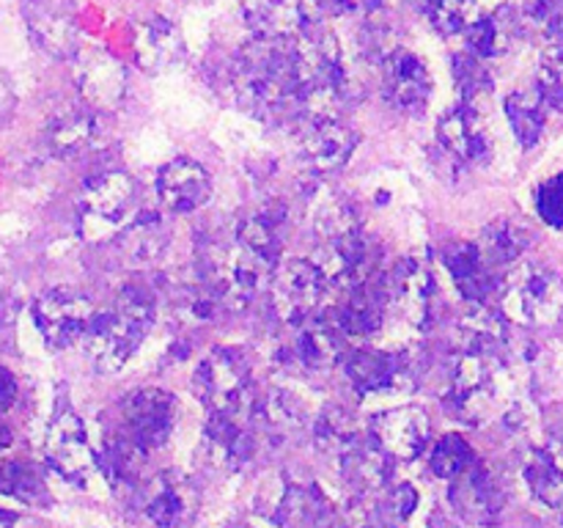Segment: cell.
<instances>
[{
	"label": "cell",
	"mask_w": 563,
	"mask_h": 528,
	"mask_svg": "<svg viewBox=\"0 0 563 528\" xmlns=\"http://www.w3.org/2000/svg\"><path fill=\"white\" fill-rule=\"evenodd\" d=\"M231 80L242 108L262 119L300 116V77L295 66L291 38L258 36L240 50Z\"/></svg>",
	"instance_id": "1"
},
{
	"label": "cell",
	"mask_w": 563,
	"mask_h": 528,
	"mask_svg": "<svg viewBox=\"0 0 563 528\" xmlns=\"http://www.w3.org/2000/svg\"><path fill=\"white\" fill-rule=\"evenodd\" d=\"M291 50L300 77V119L339 116L346 99V69L335 33L313 22L291 38Z\"/></svg>",
	"instance_id": "2"
},
{
	"label": "cell",
	"mask_w": 563,
	"mask_h": 528,
	"mask_svg": "<svg viewBox=\"0 0 563 528\" xmlns=\"http://www.w3.org/2000/svg\"><path fill=\"white\" fill-rule=\"evenodd\" d=\"M154 297L152 292L137 284H126L119 300L108 314H97L88 328L82 346L91 366L102 374H113L124 369L146 339L148 328L154 324Z\"/></svg>",
	"instance_id": "3"
},
{
	"label": "cell",
	"mask_w": 563,
	"mask_h": 528,
	"mask_svg": "<svg viewBox=\"0 0 563 528\" xmlns=\"http://www.w3.org/2000/svg\"><path fill=\"white\" fill-rule=\"evenodd\" d=\"M500 311L522 328H555L563 319V278L542 264H520L500 284Z\"/></svg>",
	"instance_id": "4"
},
{
	"label": "cell",
	"mask_w": 563,
	"mask_h": 528,
	"mask_svg": "<svg viewBox=\"0 0 563 528\" xmlns=\"http://www.w3.org/2000/svg\"><path fill=\"white\" fill-rule=\"evenodd\" d=\"M192 388L209 413L242 416L251 405V363L245 352L234 346H214L198 363Z\"/></svg>",
	"instance_id": "5"
},
{
	"label": "cell",
	"mask_w": 563,
	"mask_h": 528,
	"mask_svg": "<svg viewBox=\"0 0 563 528\" xmlns=\"http://www.w3.org/2000/svg\"><path fill=\"white\" fill-rule=\"evenodd\" d=\"M504 363L493 358L456 352L449 380V405L460 421L482 427L498 410V374Z\"/></svg>",
	"instance_id": "6"
},
{
	"label": "cell",
	"mask_w": 563,
	"mask_h": 528,
	"mask_svg": "<svg viewBox=\"0 0 563 528\" xmlns=\"http://www.w3.org/2000/svg\"><path fill=\"white\" fill-rule=\"evenodd\" d=\"M330 280L317 262L308 258H289L280 262L269 280L273 308L286 324H300L313 319L317 308L322 306L324 292Z\"/></svg>",
	"instance_id": "7"
},
{
	"label": "cell",
	"mask_w": 563,
	"mask_h": 528,
	"mask_svg": "<svg viewBox=\"0 0 563 528\" xmlns=\"http://www.w3.org/2000/svg\"><path fill=\"white\" fill-rule=\"evenodd\" d=\"M97 314L91 297L77 289H66V286L44 292L33 302V319H36L38 333L53 350H66L86 339Z\"/></svg>",
	"instance_id": "8"
},
{
	"label": "cell",
	"mask_w": 563,
	"mask_h": 528,
	"mask_svg": "<svg viewBox=\"0 0 563 528\" xmlns=\"http://www.w3.org/2000/svg\"><path fill=\"white\" fill-rule=\"evenodd\" d=\"M388 311L416 330H427L434 319V278L418 258H401L385 273Z\"/></svg>",
	"instance_id": "9"
},
{
	"label": "cell",
	"mask_w": 563,
	"mask_h": 528,
	"mask_svg": "<svg viewBox=\"0 0 563 528\" xmlns=\"http://www.w3.org/2000/svg\"><path fill=\"white\" fill-rule=\"evenodd\" d=\"M44 457L60 476L75 484H86L93 468L99 465L80 416L66 402L53 413L47 438H44Z\"/></svg>",
	"instance_id": "10"
},
{
	"label": "cell",
	"mask_w": 563,
	"mask_h": 528,
	"mask_svg": "<svg viewBox=\"0 0 563 528\" xmlns=\"http://www.w3.org/2000/svg\"><path fill=\"white\" fill-rule=\"evenodd\" d=\"M121 429L146 451L168 443L176 427V399L163 388H135L121 399Z\"/></svg>",
	"instance_id": "11"
},
{
	"label": "cell",
	"mask_w": 563,
	"mask_h": 528,
	"mask_svg": "<svg viewBox=\"0 0 563 528\" xmlns=\"http://www.w3.org/2000/svg\"><path fill=\"white\" fill-rule=\"evenodd\" d=\"M143 512L157 528H187L198 517L201 495L196 484L176 471H165L152 482L141 484L135 493Z\"/></svg>",
	"instance_id": "12"
},
{
	"label": "cell",
	"mask_w": 563,
	"mask_h": 528,
	"mask_svg": "<svg viewBox=\"0 0 563 528\" xmlns=\"http://www.w3.org/2000/svg\"><path fill=\"white\" fill-rule=\"evenodd\" d=\"M22 20L33 42L53 58L80 53V22L71 0H22Z\"/></svg>",
	"instance_id": "13"
},
{
	"label": "cell",
	"mask_w": 563,
	"mask_h": 528,
	"mask_svg": "<svg viewBox=\"0 0 563 528\" xmlns=\"http://www.w3.org/2000/svg\"><path fill=\"white\" fill-rule=\"evenodd\" d=\"M361 135L341 116L330 119H302L300 154L306 165L317 174H333L344 168L355 154Z\"/></svg>",
	"instance_id": "14"
},
{
	"label": "cell",
	"mask_w": 563,
	"mask_h": 528,
	"mask_svg": "<svg viewBox=\"0 0 563 528\" xmlns=\"http://www.w3.org/2000/svg\"><path fill=\"white\" fill-rule=\"evenodd\" d=\"M339 460V476L352 498H372L394 476V457L372 438L357 432L344 449L335 454Z\"/></svg>",
	"instance_id": "15"
},
{
	"label": "cell",
	"mask_w": 563,
	"mask_h": 528,
	"mask_svg": "<svg viewBox=\"0 0 563 528\" xmlns=\"http://www.w3.org/2000/svg\"><path fill=\"white\" fill-rule=\"evenodd\" d=\"M449 498L451 506L460 512L462 520L482 528L495 526L500 520V515H504L506 504V495L498 476L478 460L465 473L451 479Z\"/></svg>",
	"instance_id": "16"
},
{
	"label": "cell",
	"mask_w": 563,
	"mask_h": 528,
	"mask_svg": "<svg viewBox=\"0 0 563 528\" xmlns=\"http://www.w3.org/2000/svg\"><path fill=\"white\" fill-rule=\"evenodd\" d=\"M383 69V91L388 102L401 113H423L432 97V75L427 64L410 50L399 47L385 58Z\"/></svg>",
	"instance_id": "17"
},
{
	"label": "cell",
	"mask_w": 563,
	"mask_h": 528,
	"mask_svg": "<svg viewBox=\"0 0 563 528\" xmlns=\"http://www.w3.org/2000/svg\"><path fill=\"white\" fill-rule=\"evenodd\" d=\"M456 344H460V352L504 363L515 346L511 319L484 302H471V308L456 322Z\"/></svg>",
	"instance_id": "18"
},
{
	"label": "cell",
	"mask_w": 563,
	"mask_h": 528,
	"mask_svg": "<svg viewBox=\"0 0 563 528\" xmlns=\"http://www.w3.org/2000/svg\"><path fill=\"white\" fill-rule=\"evenodd\" d=\"M429 416L421 407H396V410L377 413L368 424V435L388 451L394 460L412 462L429 446Z\"/></svg>",
	"instance_id": "19"
},
{
	"label": "cell",
	"mask_w": 563,
	"mask_h": 528,
	"mask_svg": "<svg viewBox=\"0 0 563 528\" xmlns=\"http://www.w3.org/2000/svg\"><path fill=\"white\" fill-rule=\"evenodd\" d=\"M438 143L462 165H484L493 157V138L473 105H456L438 121Z\"/></svg>",
	"instance_id": "20"
},
{
	"label": "cell",
	"mask_w": 563,
	"mask_h": 528,
	"mask_svg": "<svg viewBox=\"0 0 563 528\" xmlns=\"http://www.w3.org/2000/svg\"><path fill=\"white\" fill-rule=\"evenodd\" d=\"M346 380L361 396H379L410 385L412 366L401 352L357 350L346 358Z\"/></svg>",
	"instance_id": "21"
},
{
	"label": "cell",
	"mask_w": 563,
	"mask_h": 528,
	"mask_svg": "<svg viewBox=\"0 0 563 528\" xmlns=\"http://www.w3.org/2000/svg\"><path fill=\"white\" fill-rule=\"evenodd\" d=\"M245 20L264 38H295L319 22L322 0H242Z\"/></svg>",
	"instance_id": "22"
},
{
	"label": "cell",
	"mask_w": 563,
	"mask_h": 528,
	"mask_svg": "<svg viewBox=\"0 0 563 528\" xmlns=\"http://www.w3.org/2000/svg\"><path fill=\"white\" fill-rule=\"evenodd\" d=\"M157 193L176 215H190L212 198V176L190 157H174L157 174Z\"/></svg>",
	"instance_id": "23"
},
{
	"label": "cell",
	"mask_w": 563,
	"mask_h": 528,
	"mask_svg": "<svg viewBox=\"0 0 563 528\" xmlns=\"http://www.w3.org/2000/svg\"><path fill=\"white\" fill-rule=\"evenodd\" d=\"M77 82L88 108L115 110L126 97V69L104 50H86L77 61Z\"/></svg>",
	"instance_id": "24"
},
{
	"label": "cell",
	"mask_w": 563,
	"mask_h": 528,
	"mask_svg": "<svg viewBox=\"0 0 563 528\" xmlns=\"http://www.w3.org/2000/svg\"><path fill=\"white\" fill-rule=\"evenodd\" d=\"M137 187L130 174L124 170H104L93 179L86 182L82 187V212L91 220L104 226H121L130 218L132 207H135Z\"/></svg>",
	"instance_id": "25"
},
{
	"label": "cell",
	"mask_w": 563,
	"mask_h": 528,
	"mask_svg": "<svg viewBox=\"0 0 563 528\" xmlns=\"http://www.w3.org/2000/svg\"><path fill=\"white\" fill-rule=\"evenodd\" d=\"M443 264L467 302H487V297L498 289L495 270L484 262L476 242L460 240L445 245Z\"/></svg>",
	"instance_id": "26"
},
{
	"label": "cell",
	"mask_w": 563,
	"mask_h": 528,
	"mask_svg": "<svg viewBox=\"0 0 563 528\" xmlns=\"http://www.w3.org/2000/svg\"><path fill=\"white\" fill-rule=\"evenodd\" d=\"M181 58H185V38L170 20L152 16L135 28V61L143 72L159 75L174 69Z\"/></svg>",
	"instance_id": "27"
},
{
	"label": "cell",
	"mask_w": 563,
	"mask_h": 528,
	"mask_svg": "<svg viewBox=\"0 0 563 528\" xmlns=\"http://www.w3.org/2000/svg\"><path fill=\"white\" fill-rule=\"evenodd\" d=\"M297 333L289 344V358L306 372H330L344 361V339L333 324L308 322L295 324Z\"/></svg>",
	"instance_id": "28"
},
{
	"label": "cell",
	"mask_w": 563,
	"mask_h": 528,
	"mask_svg": "<svg viewBox=\"0 0 563 528\" xmlns=\"http://www.w3.org/2000/svg\"><path fill=\"white\" fill-rule=\"evenodd\" d=\"M383 278H372L366 284H357L352 289H346L350 295H346L344 306L339 311L341 333L366 339V336H374L377 330H383L385 317H388V297H385Z\"/></svg>",
	"instance_id": "29"
},
{
	"label": "cell",
	"mask_w": 563,
	"mask_h": 528,
	"mask_svg": "<svg viewBox=\"0 0 563 528\" xmlns=\"http://www.w3.org/2000/svg\"><path fill=\"white\" fill-rule=\"evenodd\" d=\"M102 141V127L93 110L69 108L55 116L47 127V146L55 157H82Z\"/></svg>",
	"instance_id": "30"
},
{
	"label": "cell",
	"mask_w": 563,
	"mask_h": 528,
	"mask_svg": "<svg viewBox=\"0 0 563 528\" xmlns=\"http://www.w3.org/2000/svg\"><path fill=\"white\" fill-rule=\"evenodd\" d=\"M203 451H207L209 465L220 468V471H236V468L251 460L253 440L242 429L240 416L212 413L207 432H203Z\"/></svg>",
	"instance_id": "31"
},
{
	"label": "cell",
	"mask_w": 563,
	"mask_h": 528,
	"mask_svg": "<svg viewBox=\"0 0 563 528\" xmlns=\"http://www.w3.org/2000/svg\"><path fill=\"white\" fill-rule=\"evenodd\" d=\"M168 223L157 212H143L121 231L119 253L126 264L148 267V264L163 258V253L168 251Z\"/></svg>",
	"instance_id": "32"
},
{
	"label": "cell",
	"mask_w": 563,
	"mask_h": 528,
	"mask_svg": "<svg viewBox=\"0 0 563 528\" xmlns=\"http://www.w3.org/2000/svg\"><path fill=\"white\" fill-rule=\"evenodd\" d=\"M148 451L143 446H137L124 429H115L104 438L102 457H99V468L104 471L108 482L113 484V490H130L132 495L141 487L143 476V460H146Z\"/></svg>",
	"instance_id": "33"
},
{
	"label": "cell",
	"mask_w": 563,
	"mask_h": 528,
	"mask_svg": "<svg viewBox=\"0 0 563 528\" xmlns=\"http://www.w3.org/2000/svg\"><path fill=\"white\" fill-rule=\"evenodd\" d=\"M253 413H256L264 435L278 440V443L297 438V435L306 429L308 410L302 407V402L286 388L264 391V396H258V402L253 405Z\"/></svg>",
	"instance_id": "34"
},
{
	"label": "cell",
	"mask_w": 563,
	"mask_h": 528,
	"mask_svg": "<svg viewBox=\"0 0 563 528\" xmlns=\"http://www.w3.org/2000/svg\"><path fill=\"white\" fill-rule=\"evenodd\" d=\"M522 16L517 14L511 6H500L493 14H484L476 22L467 38H471V47L478 58H500V55H509L517 47L522 36Z\"/></svg>",
	"instance_id": "35"
},
{
	"label": "cell",
	"mask_w": 563,
	"mask_h": 528,
	"mask_svg": "<svg viewBox=\"0 0 563 528\" xmlns=\"http://www.w3.org/2000/svg\"><path fill=\"white\" fill-rule=\"evenodd\" d=\"M476 245L478 251H482L484 262L498 273V270L520 262V256L528 251V245H531V231L511 218H495L493 223L484 226Z\"/></svg>",
	"instance_id": "36"
},
{
	"label": "cell",
	"mask_w": 563,
	"mask_h": 528,
	"mask_svg": "<svg viewBox=\"0 0 563 528\" xmlns=\"http://www.w3.org/2000/svg\"><path fill=\"white\" fill-rule=\"evenodd\" d=\"M506 116L515 130L517 141L526 148L542 141L544 124H548V102L542 99L539 88H517L506 97Z\"/></svg>",
	"instance_id": "37"
},
{
	"label": "cell",
	"mask_w": 563,
	"mask_h": 528,
	"mask_svg": "<svg viewBox=\"0 0 563 528\" xmlns=\"http://www.w3.org/2000/svg\"><path fill=\"white\" fill-rule=\"evenodd\" d=\"M234 240L240 242L247 253H253L258 262L267 264L269 270H278L280 251H284L278 218H273L269 212L251 215V218H245L240 226H236Z\"/></svg>",
	"instance_id": "38"
},
{
	"label": "cell",
	"mask_w": 563,
	"mask_h": 528,
	"mask_svg": "<svg viewBox=\"0 0 563 528\" xmlns=\"http://www.w3.org/2000/svg\"><path fill=\"white\" fill-rule=\"evenodd\" d=\"M0 495H11V498L25 501V504H47L49 501L42 471L25 460L0 465Z\"/></svg>",
	"instance_id": "39"
},
{
	"label": "cell",
	"mask_w": 563,
	"mask_h": 528,
	"mask_svg": "<svg viewBox=\"0 0 563 528\" xmlns=\"http://www.w3.org/2000/svg\"><path fill=\"white\" fill-rule=\"evenodd\" d=\"M313 231H317L319 242H335L352 237L361 231V220H357L355 207L344 198H328L319 204L317 218H313Z\"/></svg>",
	"instance_id": "40"
},
{
	"label": "cell",
	"mask_w": 563,
	"mask_h": 528,
	"mask_svg": "<svg viewBox=\"0 0 563 528\" xmlns=\"http://www.w3.org/2000/svg\"><path fill=\"white\" fill-rule=\"evenodd\" d=\"M429 16H432V25L445 36H460V33L467 36L484 14L478 0H438L429 9Z\"/></svg>",
	"instance_id": "41"
},
{
	"label": "cell",
	"mask_w": 563,
	"mask_h": 528,
	"mask_svg": "<svg viewBox=\"0 0 563 528\" xmlns=\"http://www.w3.org/2000/svg\"><path fill=\"white\" fill-rule=\"evenodd\" d=\"M454 80L460 88V97L465 105L476 108L482 99L493 94V75L482 64L476 53H462L454 58Z\"/></svg>",
	"instance_id": "42"
},
{
	"label": "cell",
	"mask_w": 563,
	"mask_h": 528,
	"mask_svg": "<svg viewBox=\"0 0 563 528\" xmlns=\"http://www.w3.org/2000/svg\"><path fill=\"white\" fill-rule=\"evenodd\" d=\"M526 479L531 493L537 495L542 504L548 506H563V476L553 468V462L548 460L542 449L533 451L526 462Z\"/></svg>",
	"instance_id": "43"
},
{
	"label": "cell",
	"mask_w": 563,
	"mask_h": 528,
	"mask_svg": "<svg viewBox=\"0 0 563 528\" xmlns=\"http://www.w3.org/2000/svg\"><path fill=\"white\" fill-rule=\"evenodd\" d=\"M357 435L352 418L341 407H324L322 416L313 424V443L322 454H339L346 443Z\"/></svg>",
	"instance_id": "44"
},
{
	"label": "cell",
	"mask_w": 563,
	"mask_h": 528,
	"mask_svg": "<svg viewBox=\"0 0 563 528\" xmlns=\"http://www.w3.org/2000/svg\"><path fill=\"white\" fill-rule=\"evenodd\" d=\"M473 462H476V451L471 449V443L462 435H443L434 446L429 465H432V473L451 482L454 476L465 473Z\"/></svg>",
	"instance_id": "45"
},
{
	"label": "cell",
	"mask_w": 563,
	"mask_h": 528,
	"mask_svg": "<svg viewBox=\"0 0 563 528\" xmlns=\"http://www.w3.org/2000/svg\"><path fill=\"white\" fill-rule=\"evenodd\" d=\"M537 88L548 108L563 110V47H548L537 72Z\"/></svg>",
	"instance_id": "46"
},
{
	"label": "cell",
	"mask_w": 563,
	"mask_h": 528,
	"mask_svg": "<svg viewBox=\"0 0 563 528\" xmlns=\"http://www.w3.org/2000/svg\"><path fill=\"white\" fill-rule=\"evenodd\" d=\"M526 20L548 38L550 47H563V0H528Z\"/></svg>",
	"instance_id": "47"
},
{
	"label": "cell",
	"mask_w": 563,
	"mask_h": 528,
	"mask_svg": "<svg viewBox=\"0 0 563 528\" xmlns=\"http://www.w3.org/2000/svg\"><path fill=\"white\" fill-rule=\"evenodd\" d=\"M537 212L548 226L563 229V174L550 176L537 193Z\"/></svg>",
	"instance_id": "48"
},
{
	"label": "cell",
	"mask_w": 563,
	"mask_h": 528,
	"mask_svg": "<svg viewBox=\"0 0 563 528\" xmlns=\"http://www.w3.org/2000/svg\"><path fill=\"white\" fill-rule=\"evenodd\" d=\"M324 11H333L341 16H357V20H368L377 16L383 9V0H322Z\"/></svg>",
	"instance_id": "49"
},
{
	"label": "cell",
	"mask_w": 563,
	"mask_h": 528,
	"mask_svg": "<svg viewBox=\"0 0 563 528\" xmlns=\"http://www.w3.org/2000/svg\"><path fill=\"white\" fill-rule=\"evenodd\" d=\"M416 506H418L416 490H412L410 484H399L388 498V515L394 517V520H407V517L416 512Z\"/></svg>",
	"instance_id": "50"
},
{
	"label": "cell",
	"mask_w": 563,
	"mask_h": 528,
	"mask_svg": "<svg viewBox=\"0 0 563 528\" xmlns=\"http://www.w3.org/2000/svg\"><path fill=\"white\" fill-rule=\"evenodd\" d=\"M16 402V380L11 377L9 369L0 366V413L9 410Z\"/></svg>",
	"instance_id": "51"
},
{
	"label": "cell",
	"mask_w": 563,
	"mask_h": 528,
	"mask_svg": "<svg viewBox=\"0 0 563 528\" xmlns=\"http://www.w3.org/2000/svg\"><path fill=\"white\" fill-rule=\"evenodd\" d=\"M542 451L548 454V460L553 462L555 471H559L563 476V429H561V432H555L553 438L548 440V446H544Z\"/></svg>",
	"instance_id": "52"
},
{
	"label": "cell",
	"mask_w": 563,
	"mask_h": 528,
	"mask_svg": "<svg viewBox=\"0 0 563 528\" xmlns=\"http://www.w3.org/2000/svg\"><path fill=\"white\" fill-rule=\"evenodd\" d=\"M429 528H460V526H456V522H451L445 515H440V512H434V515L429 517Z\"/></svg>",
	"instance_id": "53"
},
{
	"label": "cell",
	"mask_w": 563,
	"mask_h": 528,
	"mask_svg": "<svg viewBox=\"0 0 563 528\" xmlns=\"http://www.w3.org/2000/svg\"><path fill=\"white\" fill-rule=\"evenodd\" d=\"M11 526H14V515L5 509H0V528H11Z\"/></svg>",
	"instance_id": "54"
},
{
	"label": "cell",
	"mask_w": 563,
	"mask_h": 528,
	"mask_svg": "<svg viewBox=\"0 0 563 528\" xmlns=\"http://www.w3.org/2000/svg\"><path fill=\"white\" fill-rule=\"evenodd\" d=\"M410 3L418 6V9H427V11H429L434 3H438V0H410Z\"/></svg>",
	"instance_id": "55"
},
{
	"label": "cell",
	"mask_w": 563,
	"mask_h": 528,
	"mask_svg": "<svg viewBox=\"0 0 563 528\" xmlns=\"http://www.w3.org/2000/svg\"><path fill=\"white\" fill-rule=\"evenodd\" d=\"M242 528H247V526H242Z\"/></svg>",
	"instance_id": "56"
}]
</instances>
